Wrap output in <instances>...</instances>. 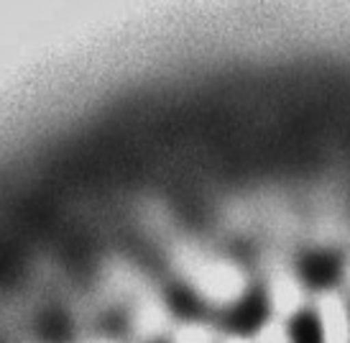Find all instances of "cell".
Returning <instances> with one entry per match:
<instances>
[{
    "label": "cell",
    "instance_id": "2",
    "mask_svg": "<svg viewBox=\"0 0 350 343\" xmlns=\"http://www.w3.org/2000/svg\"><path fill=\"white\" fill-rule=\"evenodd\" d=\"M297 275L312 290H327L342 277V262L340 256L332 254V251L314 249L297 262Z\"/></svg>",
    "mask_w": 350,
    "mask_h": 343
},
{
    "label": "cell",
    "instance_id": "3",
    "mask_svg": "<svg viewBox=\"0 0 350 343\" xmlns=\"http://www.w3.org/2000/svg\"><path fill=\"white\" fill-rule=\"evenodd\" d=\"M289 343H325V325L314 310H299L286 323Z\"/></svg>",
    "mask_w": 350,
    "mask_h": 343
},
{
    "label": "cell",
    "instance_id": "1",
    "mask_svg": "<svg viewBox=\"0 0 350 343\" xmlns=\"http://www.w3.org/2000/svg\"><path fill=\"white\" fill-rule=\"evenodd\" d=\"M266 315H269L266 292H263L261 287L248 285L235 300H230V303L225 305L217 320L230 333L248 335V333H256L266 323Z\"/></svg>",
    "mask_w": 350,
    "mask_h": 343
},
{
    "label": "cell",
    "instance_id": "4",
    "mask_svg": "<svg viewBox=\"0 0 350 343\" xmlns=\"http://www.w3.org/2000/svg\"><path fill=\"white\" fill-rule=\"evenodd\" d=\"M148 343H169V341H164V338H154V341H148Z\"/></svg>",
    "mask_w": 350,
    "mask_h": 343
}]
</instances>
